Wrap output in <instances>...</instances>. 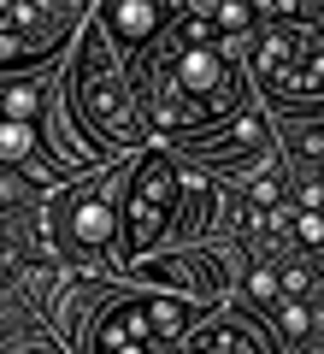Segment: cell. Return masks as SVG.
<instances>
[{
    "instance_id": "cell-1",
    "label": "cell",
    "mask_w": 324,
    "mask_h": 354,
    "mask_svg": "<svg viewBox=\"0 0 324 354\" xmlns=\"http://www.w3.org/2000/svg\"><path fill=\"white\" fill-rule=\"evenodd\" d=\"M160 118L165 124H207V118H230L242 106L236 65L218 53V41H183L171 59L160 65Z\"/></svg>"
},
{
    "instance_id": "cell-2",
    "label": "cell",
    "mask_w": 324,
    "mask_h": 354,
    "mask_svg": "<svg viewBox=\"0 0 324 354\" xmlns=\"http://www.w3.org/2000/svg\"><path fill=\"white\" fill-rule=\"evenodd\" d=\"M260 71L277 95H324V24H271L260 41Z\"/></svg>"
},
{
    "instance_id": "cell-3",
    "label": "cell",
    "mask_w": 324,
    "mask_h": 354,
    "mask_svg": "<svg viewBox=\"0 0 324 354\" xmlns=\"http://www.w3.org/2000/svg\"><path fill=\"white\" fill-rule=\"evenodd\" d=\"M177 195H183V177H177L171 153H148L130 177V201H124V254H148L165 236L177 213Z\"/></svg>"
},
{
    "instance_id": "cell-4",
    "label": "cell",
    "mask_w": 324,
    "mask_h": 354,
    "mask_svg": "<svg viewBox=\"0 0 324 354\" xmlns=\"http://www.w3.org/2000/svg\"><path fill=\"white\" fill-rule=\"evenodd\" d=\"M183 325H189V307L183 301H113L100 313V325L88 330L95 348H124V354H142V348H171L183 342Z\"/></svg>"
},
{
    "instance_id": "cell-5",
    "label": "cell",
    "mask_w": 324,
    "mask_h": 354,
    "mask_svg": "<svg viewBox=\"0 0 324 354\" xmlns=\"http://www.w3.org/2000/svg\"><path fill=\"white\" fill-rule=\"evenodd\" d=\"M77 106H83V118L95 130H106V136H136V106H130L124 83L113 77V65H106V53H100V48H83Z\"/></svg>"
},
{
    "instance_id": "cell-6",
    "label": "cell",
    "mask_w": 324,
    "mask_h": 354,
    "mask_svg": "<svg viewBox=\"0 0 324 354\" xmlns=\"http://www.w3.org/2000/svg\"><path fill=\"white\" fill-rule=\"evenodd\" d=\"M113 207H106V195L88 189V195H65L59 207H53V242H59L65 254H95L113 242Z\"/></svg>"
},
{
    "instance_id": "cell-7",
    "label": "cell",
    "mask_w": 324,
    "mask_h": 354,
    "mask_svg": "<svg viewBox=\"0 0 324 354\" xmlns=\"http://www.w3.org/2000/svg\"><path fill=\"white\" fill-rule=\"evenodd\" d=\"M106 30L124 53L148 48L160 36V0H106Z\"/></svg>"
},
{
    "instance_id": "cell-8",
    "label": "cell",
    "mask_w": 324,
    "mask_h": 354,
    "mask_svg": "<svg viewBox=\"0 0 324 354\" xmlns=\"http://www.w3.org/2000/svg\"><path fill=\"white\" fill-rule=\"evenodd\" d=\"M183 342H189L195 354H218V348L260 354V348H265V337H260V330H248V325H230V319H225V325H207V330H189Z\"/></svg>"
},
{
    "instance_id": "cell-9",
    "label": "cell",
    "mask_w": 324,
    "mask_h": 354,
    "mask_svg": "<svg viewBox=\"0 0 324 354\" xmlns=\"http://www.w3.org/2000/svg\"><path fill=\"white\" fill-rule=\"evenodd\" d=\"M189 12H207L212 24L225 30V36H236V30H254V24H260V6H254V0H189Z\"/></svg>"
},
{
    "instance_id": "cell-10",
    "label": "cell",
    "mask_w": 324,
    "mask_h": 354,
    "mask_svg": "<svg viewBox=\"0 0 324 354\" xmlns=\"http://www.w3.org/2000/svg\"><path fill=\"white\" fill-rule=\"evenodd\" d=\"M36 153V130L24 118H0V165H18Z\"/></svg>"
},
{
    "instance_id": "cell-11",
    "label": "cell",
    "mask_w": 324,
    "mask_h": 354,
    "mask_svg": "<svg viewBox=\"0 0 324 354\" xmlns=\"http://www.w3.org/2000/svg\"><path fill=\"white\" fill-rule=\"evenodd\" d=\"M242 148H265V118H230V130L218 136V160L225 153H242Z\"/></svg>"
},
{
    "instance_id": "cell-12",
    "label": "cell",
    "mask_w": 324,
    "mask_h": 354,
    "mask_svg": "<svg viewBox=\"0 0 324 354\" xmlns=\"http://www.w3.org/2000/svg\"><path fill=\"white\" fill-rule=\"evenodd\" d=\"M271 319H277V330H283L289 342H307L312 337V307H301V295H283V301L271 307Z\"/></svg>"
},
{
    "instance_id": "cell-13",
    "label": "cell",
    "mask_w": 324,
    "mask_h": 354,
    "mask_svg": "<svg viewBox=\"0 0 324 354\" xmlns=\"http://www.w3.org/2000/svg\"><path fill=\"white\" fill-rule=\"evenodd\" d=\"M242 283H248V295H254V301H260V307H277V301H283V272H277V266H248V272H242Z\"/></svg>"
},
{
    "instance_id": "cell-14",
    "label": "cell",
    "mask_w": 324,
    "mask_h": 354,
    "mask_svg": "<svg viewBox=\"0 0 324 354\" xmlns=\"http://www.w3.org/2000/svg\"><path fill=\"white\" fill-rule=\"evenodd\" d=\"M289 230H295V236L307 242V248H318V242H324V213H318V207H295Z\"/></svg>"
},
{
    "instance_id": "cell-15",
    "label": "cell",
    "mask_w": 324,
    "mask_h": 354,
    "mask_svg": "<svg viewBox=\"0 0 324 354\" xmlns=\"http://www.w3.org/2000/svg\"><path fill=\"white\" fill-rule=\"evenodd\" d=\"M277 272H283V290H289V295H312V278H318V266H307V260H283Z\"/></svg>"
},
{
    "instance_id": "cell-16",
    "label": "cell",
    "mask_w": 324,
    "mask_h": 354,
    "mask_svg": "<svg viewBox=\"0 0 324 354\" xmlns=\"http://www.w3.org/2000/svg\"><path fill=\"white\" fill-rule=\"evenodd\" d=\"M312 0H260V12H265V24H289V18H301Z\"/></svg>"
},
{
    "instance_id": "cell-17",
    "label": "cell",
    "mask_w": 324,
    "mask_h": 354,
    "mask_svg": "<svg viewBox=\"0 0 324 354\" xmlns=\"http://www.w3.org/2000/svg\"><path fill=\"white\" fill-rule=\"evenodd\" d=\"M301 153L324 160V124H307V130H301Z\"/></svg>"
},
{
    "instance_id": "cell-18",
    "label": "cell",
    "mask_w": 324,
    "mask_h": 354,
    "mask_svg": "<svg viewBox=\"0 0 324 354\" xmlns=\"http://www.w3.org/2000/svg\"><path fill=\"white\" fill-rule=\"evenodd\" d=\"M312 266H318V278H324V242H318V248H312Z\"/></svg>"
},
{
    "instance_id": "cell-19",
    "label": "cell",
    "mask_w": 324,
    "mask_h": 354,
    "mask_svg": "<svg viewBox=\"0 0 324 354\" xmlns=\"http://www.w3.org/2000/svg\"><path fill=\"white\" fill-rule=\"evenodd\" d=\"M312 12H318V18H324V0H312Z\"/></svg>"
}]
</instances>
